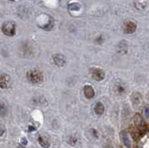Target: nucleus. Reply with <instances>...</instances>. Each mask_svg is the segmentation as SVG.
Returning a JSON list of instances; mask_svg holds the SVG:
<instances>
[{
  "label": "nucleus",
  "instance_id": "8",
  "mask_svg": "<svg viewBox=\"0 0 149 148\" xmlns=\"http://www.w3.org/2000/svg\"><path fill=\"white\" fill-rule=\"evenodd\" d=\"M133 122L135 124V126H136L138 129H143L144 128V121L143 117H141V115L140 114H135L134 117H133Z\"/></svg>",
  "mask_w": 149,
  "mask_h": 148
},
{
  "label": "nucleus",
  "instance_id": "16",
  "mask_svg": "<svg viewBox=\"0 0 149 148\" xmlns=\"http://www.w3.org/2000/svg\"><path fill=\"white\" fill-rule=\"evenodd\" d=\"M77 138L76 136H73V135H70L67 139V143L69 145H71V146H74L77 145Z\"/></svg>",
  "mask_w": 149,
  "mask_h": 148
},
{
  "label": "nucleus",
  "instance_id": "11",
  "mask_svg": "<svg viewBox=\"0 0 149 148\" xmlns=\"http://www.w3.org/2000/svg\"><path fill=\"white\" fill-rule=\"evenodd\" d=\"M37 142H38V143L43 148H49L50 146V143H49L48 139L44 136H42V135L38 136V138H37Z\"/></svg>",
  "mask_w": 149,
  "mask_h": 148
},
{
  "label": "nucleus",
  "instance_id": "20",
  "mask_svg": "<svg viewBox=\"0 0 149 148\" xmlns=\"http://www.w3.org/2000/svg\"><path fill=\"white\" fill-rule=\"evenodd\" d=\"M21 143L22 145H27V143H28V141H27V139L24 138V137H22L21 139Z\"/></svg>",
  "mask_w": 149,
  "mask_h": 148
},
{
  "label": "nucleus",
  "instance_id": "15",
  "mask_svg": "<svg viewBox=\"0 0 149 148\" xmlns=\"http://www.w3.org/2000/svg\"><path fill=\"white\" fill-rule=\"evenodd\" d=\"M118 52L120 54H125L127 52V43L125 41H121L118 46Z\"/></svg>",
  "mask_w": 149,
  "mask_h": 148
},
{
  "label": "nucleus",
  "instance_id": "18",
  "mask_svg": "<svg viewBox=\"0 0 149 148\" xmlns=\"http://www.w3.org/2000/svg\"><path fill=\"white\" fill-rule=\"evenodd\" d=\"M91 133H92L93 137L96 138V139L99 138V132H98L95 129H91Z\"/></svg>",
  "mask_w": 149,
  "mask_h": 148
},
{
  "label": "nucleus",
  "instance_id": "10",
  "mask_svg": "<svg viewBox=\"0 0 149 148\" xmlns=\"http://www.w3.org/2000/svg\"><path fill=\"white\" fill-rule=\"evenodd\" d=\"M114 90H115V92L116 94L122 95V94L126 93V87H125V85L123 84V83H121V82L118 83V82L114 87Z\"/></svg>",
  "mask_w": 149,
  "mask_h": 148
},
{
  "label": "nucleus",
  "instance_id": "14",
  "mask_svg": "<svg viewBox=\"0 0 149 148\" xmlns=\"http://www.w3.org/2000/svg\"><path fill=\"white\" fill-rule=\"evenodd\" d=\"M94 111H95L96 115H102V114L104 113V104H102L101 101H98V103H96L95 107H94Z\"/></svg>",
  "mask_w": 149,
  "mask_h": 148
},
{
  "label": "nucleus",
  "instance_id": "13",
  "mask_svg": "<svg viewBox=\"0 0 149 148\" xmlns=\"http://www.w3.org/2000/svg\"><path fill=\"white\" fill-rule=\"evenodd\" d=\"M32 103L34 105H37V106H42L46 104V100L45 97H34L32 99Z\"/></svg>",
  "mask_w": 149,
  "mask_h": 148
},
{
  "label": "nucleus",
  "instance_id": "21",
  "mask_svg": "<svg viewBox=\"0 0 149 148\" xmlns=\"http://www.w3.org/2000/svg\"><path fill=\"white\" fill-rule=\"evenodd\" d=\"M36 131V128L32 126V125H30V126H28V131Z\"/></svg>",
  "mask_w": 149,
  "mask_h": 148
},
{
  "label": "nucleus",
  "instance_id": "24",
  "mask_svg": "<svg viewBox=\"0 0 149 148\" xmlns=\"http://www.w3.org/2000/svg\"><path fill=\"white\" fill-rule=\"evenodd\" d=\"M148 96H149V94H148Z\"/></svg>",
  "mask_w": 149,
  "mask_h": 148
},
{
  "label": "nucleus",
  "instance_id": "5",
  "mask_svg": "<svg viewBox=\"0 0 149 148\" xmlns=\"http://www.w3.org/2000/svg\"><path fill=\"white\" fill-rule=\"evenodd\" d=\"M52 61H53L55 65H57L59 67H63L65 64V63H66L64 56H63V55H62V54H55V55H53Z\"/></svg>",
  "mask_w": 149,
  "mask_h": 148
},
{
  "label": "nucleus",
  "instance_id": "3",
  "mask_svg": "<svg viewBox=\"0 0 149 148\" xmlns=\"http://www.w3.org/2000/svg\"><path fill=\"white\" fill-rule=\"evenodd\" d=\"M91 76L96 81H102L105 76V73L104 70H102L100 68H91Z\"/></svg>",
  "mask_w": 149,
  "mask_h": 148
},
{
  "label": "nucleus",
  "instance_id": "4",
  "mask_svg": "<svg viewBox=\"0 0 149 148\" xmlns=\"http://www.w3.org/2000/svg\"><path fill=\"white\" fill-rule=\"evenodd\" d=\"M119 135H120V140H121V142H122L124 147L132 148V141H130L129 134L125 131H120Z\"/></svg>",
  "mask_w": 149,
  "mask_h": 148
},
{
  "label": "nucleus",
  "instance_id": "6",
  "mask_svg": "<svg viewBox=\"0 0 149 148\" xmlns=\"http://www.w3.org/2000/svg\"><path fill=\"white\" fill-rule=\"evenodd\" d=\"M136 30V24L132 21H128L124 24V32L126 34H132Z\"/></svg>",
  "mask_w": 149,
  "mask_h": 148
},
{
  "label": "nucleus",
  "instance_id": "7",
  "mask_svg": "<svg viewBox=\"0 0 149 148\" xmlns=\"http://www.w3.org/2000/svg\"><path fill=\"white\" fill-rule=\"evenodd\" d=\"M9 81H10V77L8 74H2L1 77H0V87H1V89H7L8 87Z\"/></svg>",
  "mask_w": 149,
  "mask_h": 148
},
{
  "label": "nucleus",
  "instance_id": "2",
  "mask_svg": "<svg viewBox=\"0 0 149 148\" xmlns=\"http://www.w3.org/2000/svg\"><path fill=\"white\" fill-rule=\"evenodd\" d=\"M2 32L4 35H6L8 36H13L16 34V26L15 24H13L11 22H5L2 26Z\"/></svg>",
  "mask_w": 149,
  "mask_h": 148
},
{
  "label": "nucleus",
  "instance_id": "9",
  "mask_svg": "<svg viewBox=\"0 0 149 148\" xmlns=\"http://www.w3.org/2000/svg\"><path fill=\"white\" fill-rule=\"evenodd\" d=\"M84 95L86 96V98L88 99H92L95 96V91L93 90V88L90 85H86L84 87Z\"/></svg>",
  "mask_w": 149,
  "mask_h": 148
},
{
  "label": "nucleus",
  "instance_id": "1",
  "mask_svg": "<svg viewBox=\"0 0 149 148\" xmlns=\"http://www.w3.org/2000/svg\"><path fill=\"white\" fill-rule=\"evenodd\" d=\"M26 77L27 80L32 84H40L44 80L42 73L39 70H36V69H31V70L28 71L26 73Z\"/></svg>",
  "mask_w": 149,
  "mask_h": 148
},
{
  "label": "nucleus",
  "instance_id": "23",
  "mask_svg": "<svg viewBox=\"0 0 149 148\" xmlns=\"http://www.w3.org/2000/svg\"><path fill=\"white\" fill-rule=\"evenodd\" d=\"M18 148H22V147H18Z\"/></svg>",
  "mask_w": 149,
  "mask_h": 148
},
{
  "label": "nucleus",
  "instance_id": "22",
  "mask_svg": "<svg viewBox=\"0 0 149 148\" xmlns=\"http://www.w3.org/2000/svg\"><path fill=\"white\" fill-rule=\"evenodd\" d=\"M105 148H113V146H112V145H111L109 142H107L106 145H105Z\"/></svg>",
  "mask_w": 149,
  "mask_h": 148
},
{
  "label": "nucleus",
  "instance_id": "17",
  "mask_svg": "<svg viewBox=\"0 0 149 148\" xmlns=\"http://www.w3.org/2000/svg\"><path fill=\"white\" fill-rule=\"evenodd\" d=\"M0 112H1V117H4L7 114V106L4 104V103H1L0 105Z\"/></svg>",
  "mask_w": 149,
  "mask_h": 148
},
{
  "label": "nucleus",
  "instance_id": "12",
  "mask_svg": "<svg viewBox=\"0 0 149 148\" xmlns=\"http://www.w3.org/2000/svg\"><path fill=\"white\" fill-rule=\"evenodd\" d=\"M142 98H143L142 94H140L139 92H134V93H132V104L135 105H139L140 103H141V101H142Z\"/></svg>",
  "mask_w": 149,
  "mask_h": 148
},
{
  "label": "nucleus",
  "instance_id": "19",
  "mask_svg": "<svg viewBox=\"0 0 149 148\" xmlns=\"http://www.w3.org/2000/svg\"><path fill=\"white\" fill-rule=\"evenodd\" d=\"M143 115L146 118H149V107H144L143 109Z\"/></svg>",
  "mask_w": 149,
  "mask_h": 148
}]
</instances>
